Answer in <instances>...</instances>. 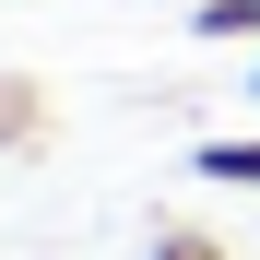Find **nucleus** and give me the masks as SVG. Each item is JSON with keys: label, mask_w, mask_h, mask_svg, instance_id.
Returning <instances> with one entry per match:
<instances>
[{"label": "nucleus", "mask_w": 260, "mask_h": 260, "mask_svg": "<svg viewBox=\"0 0 260 260\" xmlns=\"http://www.w3.org/2000/svg\"><path fill=\"white\" fill-rule=\"evenodd\" d=\"M189 24H201V36H225V48H260V0H201Z\"/></svg>", "instance_id": "nucleus-1"}, {"label": "nucleus", "mask_w": 260, "mask_h": 260, "mask_svg": "<svg viewBox=\"0 0 260 260\" xmlns=\"http://www.w3.org/2000/svg\"><path fill=\"white\" fill-rule=\"evenodd\" d=\"M36 118H48V95H36V83H12V71H0V142H36Z\"/></svg>", "instance_id": "nucleus-2"}, {"label": "nucleus", "mask_w": 260, "mask_h": 260, "mask_svg": "<svg viewBox=\"0 0 260 260\" xmlns=\"http://www.w3.org/2000/svg\"><path fill=\"white\" fill-rule=\"evenodd\" d=\"M201 178H225V189H260V142H201Z\"/></svg>", "instance_id": "nucleus-3"}, {"label": "nucleus", "mask_w": 260, "mask_h": 260, "mask_svg": "<svg viewBox=\"0 0 260 260\" xmlns=\"http://www.w3.org/2000/svg\"><path fill=\"white\" fill-rule=\"evenodd\" d=\"M154 260H225V237H201V225H166V237H154Z\"/></svg>", "instance_id": "nucleus-4"}, {"label": "nucleus", "mask_w": 260, "mask_h": 260, "mask_svg": "<svg viewBox=\"0 0 260 260\" xmlns=\"http://www.w3.org/2000/svg\"><path fill=\"white\" fill-rule=\"evenodd\" d=\"M248 95H260V59H248Z\"/></svg>", "instance_id": "nucleus-5"}]
</instances>
